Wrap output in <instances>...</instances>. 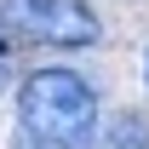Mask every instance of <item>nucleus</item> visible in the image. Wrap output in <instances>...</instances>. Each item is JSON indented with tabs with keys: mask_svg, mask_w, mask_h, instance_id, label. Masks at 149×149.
<instances>
[{
	"mask_svg": "<svg viewBox=\"0 0 149 149\" xmlns=\"http://www.w3.org/2000/svg\"><path fill=\"white\" fill-rule=\"evenodd\" d=\"M109 149H149V126L143 120H120L115 138H109Z\"/></svg>",
	"mask_w": 149,
	"mask_h": 149,
	"instance_id": "obj_3",
	"label": "nucleus"
},
{
	"mask_svg": "<svg viewBox=\"0 0 149 149\" xmlns=\"http://www.w3.org/2000/svg\"><path fill=\"white\" fill-rule=\"evenodd\" d=\"M12 149H52V143H35V138H23V132H17V143H12Z\"/></svg>",
	"mask_w": 149,
	"mask_h": 149,
	"instance_id": "obj_4",
	"label": "nucleus"
},
{
	"mask_svg": "<svg viewBox=\"0 0 149 149\" xmlns=\"http://www.w3.org/2000/svg\"><path fill=\"white\" fill-rule=\"evenodd\" d=\"M6 12H17L23 29L46 46H92L103 29H97V12L86 0H6Z\"/></svg>",
	"mask_w": 149,
	"mask_h": 149,
	"instance_id": "obj_2",
	"label": "nucleus"
},
{
	"mask_svg": "<svg viewBox=\"0 0 149 149\" xmlns=\"http://www.w3.org/2000/svg\"><path fill=\"white\" fill-rule=\"evenodd\" d=\"M17 132L52 149H92L97 143V97L74 69H40L17 92Z\"/></svg>",
	"mask_w": 149,
	"mask_h": 149,
	"instance_id": "obj_1",
	"label": "nucleus"
}]
</instances>
